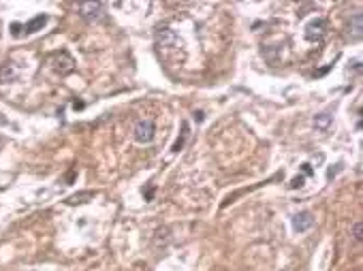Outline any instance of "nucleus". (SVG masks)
<instances>
[{
    "label": "nucleus",
    "mask_w": 363,
    "mask_h": 271,
    "mask_svg": "<svg viewBox=\"0 0 363 271\" xmlns=\"http://www.w3.org/2000/svg\"><path fill=\"white\" fill-rule=\"evenodd\" d=\"M325 32H327V22L323 17H316L306 26V38L310 43H319L325 36Z\"/></svg>",
    "instance_id": "nucleus-1"
},
{
    "label": "nucleus",
    "mask_w": 363,
    "mask_h": 271,
    "mask_svg": "<svg viewBox=\"0 0 363 271\" xmlns=\"http://www.w3.org/2000/svg\"><path fill=\"white\" fill-rule=\"evenodd\" d=\"M77 9H79V15L83 19H90V22L101 19L103 15H105V4L103 2H81Z\"/></svg>",
    "instance_id": "nucleus-2"
},
{
    "label": "nucleus",
    "mask_w": 363,
    "mask_h": 271,
    "mask_svg": "<svg viewBox=\"0 0 363 271\" xmlns=\"http://www.w3.org/2000/svg\"><path fill=\"white\" fill-rule=\"evenodd\" d=\"M154 139V122L152 120H139L135 126V141L137 143H150Z\"/></svg>",
    "instance_id": "nucleus-3"
},
{
    "label": "nucleus",
    "mask_w": 363,
    "mask_h": 271,
    "mask_svg": "<svg viewBox=\"0 0 363 271\" xmlns=\"http://www.w3.org/2000/svg\"><path fill=\"white\" fill-rule=\"evenodd\" d=\"M363 34V15L361 13H355V15L348 19V26H346V36L351 41H359Z\"/></svg>",
    "instance_id": "nucleus-4"
},
{
    "label": "nucleus",
    "mask_w": 363,
    "mask_h": 271,
    "mask_svg": "<svg viewBox=\"0 0 363 271\" xmlns=\"http://www.w3.org/2000/svg\"><path fill=\"white\" fill-rule=\"evenodd\" d=\"M156 43L160 47H173L178 43V34L171 28H167V26H160L156 30Z\"/></svg>",
    "instance_id": "nucleus-5"
},
{
    "label": "nucleus",
    "mask_w": 363,
    "mask_h": 271,
    "mask_svg": "<svg viewBox=\"0 0 363 271\" xmlns=\"http://www.w3.org/2000/svg\"><path fill=\"white\" fill-rule=\"evenodd\" d=\"M312 224H314V218H312V214H310V211H301V214H297V216L293 218V229L299 231V233L308 231L310 227H312Z\"/></svg>",
    "instance_id": "nucleus-6"
},
{
    "label": "nucleus",
    "mask_w": 363,
    "mask_h": 271,
    "mask_svg": "<svg viewBox=\"0 0 363 271\" xmlns=\"http://www.w3.org/2000/svg\"><path fill=\"white\" fill-rule=\"evenodd\" d=\"M17 79V68L13 62H4L0 67V81L2 83H9V81H15Z\"/></svg>",
    "instance_id": "nucleus-7"
},
{
    "label": "nucleus",
    "mask_w": 363,
    "mask_h": 271,
    "mask_svg": "<svg viewBox=\"0 0 363 271\" xmlns=\"http://www.w3.org/2000/svg\"><path fill=\"white\" fill-rule=\"evenodd\" d=\"M45 24H47V15H36L35 19H30L28 24H24V32H26V34L36 32V30H41Z\"/></svg>",
    "instance_id": "nucleus-8"
},
{
    "label": "nucleus",
    "mask_w": 363,
    "mask_h": 271,
    "mask_svg": "<svg viewBox=\"0 0 363 271\" xmlns=\"http://www.w3.org/2000/svg\"><path fill=\"white\" fill-rule=\"evenodd\" d=\"M188 131H190V128H188V122H184V124H182V135H180V137H178V141H176V143H173V147H171L173 152H180L182 147H184L186 139H188V135H190Z\"/></svg>",
    "instance_id": "nucleus-9"
},
{
    "label": "nucleus",
    "mask_w": 363,
    "mask_h": 271,
    "mask_svg": "<svg viewBox=\"0 0 363 271\" xmlns=\"http://www.w3.org/2000/svg\"><path fill=\"white\" fill-rule=\"evenodd\" d=\"M314 126L319 128V131H327L329 126H331V115L329 113H321L314 118Z\"/></svg>",
    "instance_id": "nucleus-10"
},
{
    "label": "nucleus",
    "mask_w": 363,
    "mask_h": 271,
    "mask_svg": "<svg viewBox=\"0 0 363 271\" xmlns=\"http://www.w3.org/2000/svg\"><path fill=\"white\" fill-rule=\"evenodd\" d=\"M353 237H355L357 241L363 239V224H361V222H355V224H353Z\"/></svg>",
    "instance_id": "nucleus-11"
},
{
    "label": "nucleus",
    "mask_w": 363,
    "mask_h": 271,
    "mask_svg": "<svg viewBox=\"0 0 363 271\" xmlns=\"http://www.w3.org/2000/svg\"><path fill=\"white\" fill-rule=\"evenodd\" d=\"M11 34L15 36V38L22 36V34H24V26H22V24H13V26H11Z\"/></svg>",
    "instance_id": "nucleus-12"
},
{
    "label": "nucleus",
    "mask_w": 363,
    "mask_h": 271,
    "mask_svg": "<svg viewBox=\"0 0 363 271\" xmlns=\"http://www.w3.org/2000/svg\"><path fill=\"white\" fill-rule=\"evenodd\" d=\"M342 167H344V165H342V163H338V165H335V169H329V173H327V177H329V179H331L333 175H338V173L342 171Z\"/></svg>",
    "instance_id": "nucleus-13"
},
{
    "label": "nucleus",
    "mask_w": 363,
    "mask_h": 271,
    "mask_svg": "<svg viewBox=\"0 0 363 271\" xmlns=\"http://www.w3.org/2000/svg\"><path fill=\"white\" fill-rule=\"evenodd\" d=\"M301 186H303V177H295L290 182V188H301Z\"/></svg>",
    "instance_id": "nucleus-14"
},
{
    "label": "nucleus",
    "mask_w": 363,
    "mask_h": 271,
    "mask_svg": "<svg viewBox=\"0 0 363 271\" xmlns=\"http://www.w3.org/2000/svg\"><path fill=\"white\" fill-rule=\"evenodd\" d=\"M303 173H306V175H312V169H310V165H303Z\"/></svg>",
    "instance_id": "nucleus-15"
},
{
    "label": "nucleus",
    "mask_w": 363,
    "mask_h": 271,
    "mask_svg": "<svg viewBox=\"0 0 363 271\" xmlns=\"http://www.w3.org/2000/svg\"><path fill=\"white\" fill-rule=\"evenodd\" d=\"M194 120H197V122H201V120H203V113H201V111H197V113H194Z\"/></svg>",
    "instance_id": "nucleus-16"
},
{
    "label": "nucleus",
    "mask_w": 363,
    "mask_h": 271,
    "mask_svg": "<svg viewBox=\"0 0 363 271\" xmlns=\"http://www.w3.org/2000/svg\"><path fill=\"white\" fill-rule=\"evenodd\" d=\"M152 197H154V188H150V190L145 192V199H152Z\"/></svg>",
    "instance_id": "nucleus-17"
},
{
    "label": "nucleus",
    "mask_w": 363,
    "mask_h": 271,
    "mask_svg": "<svg viewBox=\"0 0 363 271\" xmlns=\"http://www.w3.org/2000/svg\"><path fill=\"white\" fill-rule=\"evenodd\" d=\"M0 124H2V120H0Z\"/></svg>",
    "instance_id": "nucleus-18"
}]
</instances>
